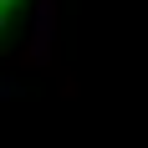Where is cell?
<instances>
[{
    "mask_svg": "<svg viewBox=\"0 0 148 148\" xmlns=\"http://www.w3.org/2000/svg\"><path fill=\"white\" fill-rule=\"evenodd\" d=\"M10 5H15V0H0V26H5V15H10Z\"/></svg>",
    "mask_w": 148,
    "mask_h": 148,
    "instance_id": "6da1fadb",
    "label": "cell"
}]
</instances>
